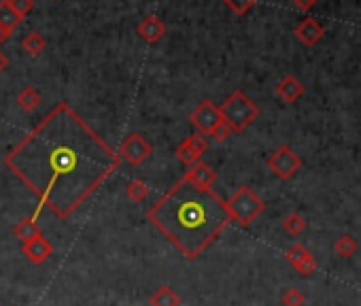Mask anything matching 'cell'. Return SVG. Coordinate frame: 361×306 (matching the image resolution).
Masks as SVG:
<instances>
[{"label": "cell", "instance_id": "cell-5", "mask_svg": "<svg viewBox=\"0 0 361 306\" xmlns=\"http://www.w3.org/2000/svg\"><path fill=\"white\" fill-rule=\"evenodd\" d=\"M268 169L272 171V175H276L283 181H289L291 177L297 175V171L302 169V157L287 145H281L270 157H268Z\"/></svg>", "mask_w": 361, "mask_h": 306}, {"label": "cell", "instance_id": "cell-12", "mask_svg": "<svg viewBox=\"0 0 361 306\" xmlns=\"http://www.w3.org/2000/svg\"><path fill=\"white\" fill-rule=\"evenodd\" d=\"M274 92H276V96H279L283 102L291 104V102H295V100H300L304 96V86H302V81L297 77L287 75V77H283L279 83H276Z\"/></svg>", "mask_w": 361, "mask_h": 306}, {"label": "cell", "instance_id": "cell-18", "mask_svg": "<svg viewBox=\"0 0 361 306\" xmlns=\"http://www.w3.org/2000/svg\"><path fill=\"white\" fill-rule=\"evenodd\" d=\"M334 251H336V256H340V258L349 260V258H353V256L359 251V242H357V238H355V236L344 234V236L336 238V242H334Z\"/></svg>", "mask_w": 361, "mask_h": 306}, {"label": "cell", "instance_id": "cell-8", "mask_svg": "<svg viewBox=\"0 0 361 306\" xmlns=\"http://www.w3.org/2000/svg\"><path fill=\"white\" fill-rule=\"evenodd\" d=\"M208 151V141H206V136H202L200 132L196 134H189L185 141L175 149V155L181 164L185 166H191V164H196L202 160V155Z\"/></svg>", "mask_w": 361, "mask_h": 306}, {"label": "cell", "instance_id": "cell-15", "mask_svg": "<svg viewBox=\"0 0 361 306\" xmlns=\"http://www.w3.org/2000/svg\"><path fill=\"white\" fill-rule=\"evenodd\" d=\"M13 236L23 245V242H28V240H32V238H37V236H41V228H39V224H37V219L35 217H23V219H19L17 224L13 226Z\"/></svg>", "mask_w": 361, "mask_h": 306}, {"label": "cell", "instance_id": "cell-11", "mask_svg": "<svg viewBox=\"0 0 361 306\" xmlns=\"http://www.w3.org/2000/svg\"><path fill=\"white\" fill-rule=\"evenodd\" d=\"M21 251H23V256H26L28 260H30L32 264L41 266V264H45V262L51 258V254H53V245H51V242L41 234V236H37V238H32V240L23 242Z\"/></svg>", "mask_w": 361, "mask_h": 306}, {"label": "cell", "instance_id": "cell-3", "mask_svg": "<svg viewBox=\"0 0 361 306\" xmlns=\"http://www.w3.org/2000/svg\"><path fill=\"white\" fill-rule=\"evenodd\" d=\"M221 119H224L232 132H244L260 117V106L248 98L244 92H234L228 96V100L219 106Z\"/></svg>", "mask_w": 361, "mask_h": 306}, {"label": "cell", "instance_id": "cell-23", "mask_svg": "<svg viewBox=\"0 0 361 306\" xmlns=\"http://www.w3.org/2000/svg\"><path fill=\"white\" fill-rule=\"evenodd\" d=\"M283 306H304L306 304V296H304L297 287H287L281 296Z\"/></svg>", "mask_w": 361, "mask_h": 306}, {"label": "cell", "instance_id": "cell-10", "mask_svg": "<svg viewBox=\"0 0 361 306\" xmlns=\"http://www.w3.org/2000/svg\"><path fill=\"white\" fill-rule=\"evenodd\" d=\"M183 181L191 187H196V189H211L213 183L217 181V173L211 169L208 164L196 162V164L187 166V173H185Z\"/></svg>", "mask_w": 361, "mask_h": 306}, {"label": "cell", "instance_id": "cell-7", "mask_svg": "<svg viewBox=\"0 0 361 306\" xmlns=\"http://www.w3.org/2000/svg\"><path fill=\"white\" fill-rule=\"evenodd\" d=\"M189 122L193 124L202 136H211V132L217 128V124H221V113L219 106L213 100H202L196 108L191 111Z\"/></svg>", "mask_w": 361, "mask_h": 306}, {"label": "cell", "instance_id": "cell-14", "mask_svg": "<svg viewBox=\"0 0 361 306\" xmlns=\"http://www.w3.org/2000/svg\"><path fill=\"white\" fill-rule=\"evenodd\" d=\"M138 35H141L147 43H157L166 35V23L157 15H147L141 23H138Z\"/></svg>", "mask_w": 361, "mask_h": 306}, {"label": "cell", "instance_id": "cell-9", "mask_svg": "<svg viewBox=\"0 0 361 306\" xmlns=\"http://www.w3.org/2000/svg\"><path fill=\"white\" fill-rule=\"evenodd\" d=\"M285 260L302 276H311L317 270V266H319L317 260H315V256L311 254V249L306 245H302V242H295V245H291L287 249V251H285Z\"/></svg>", "mask_w": 361, "mask_h": 306}, {"label": "cell", "instance_id": "cell-13", "mask_svg": "<svg viewBox=\"0 0 361 306\" xmlns=\"http://www.w3.org/2000/svg\"><path fill=\"white\" fill-rule=\"evenodd\" d=\"M323 35H325V28H323L317 19H313V17H306V19H304V21L295 28L297 41H302L304 45H309V47L317 45V43L323 39Z\"/></svg>", "mask_w": 361, "mask_h": 306}, {"label": "cell", "instance_id": "cell-17", "mask_svg": "<svg viewBox=\"0 0 361 306\" xmlns=\"http://www.w3.org/2000/svg\"><path fill=\"white\" fill-rule=\"evenodd\" d=\"M17 104L21 111H26V113H32V111H37V106L41 104V94L32 86H26L17 94Z\"/></svg>", "mask_w": 361, "mask_h": 306}, {"label": "cell", "instance_id": "cell-26", "mask_svg": "<svg viewBox=\"0 0 361 306\" xmlns=\"http://www.w3.org/2000/svg\"><path fill=\"white\" fill-rule=\"evenodd\" d=\"M211 136L215 138V141L217 143H226L228 141V138L232 136V128L224 122V119H221V124H217V128L211 132Z\"/></svg>", "mask_w": 361, "mask_h": 306}, {"label": "cell", "instance_id": "cell-2", "mask_svg": "<svg viewBox=\"0 0 361 306\" xmlns=\"http://www.w3.org/2000/svg\"><path fill=\"white\" fill-rule=\"evenodd\" d=\"M147 219L187 260L202 256L232 224L226 200L213 189H196L183 179L147 211Z\"/></svg>", "mask_w": 361, "mask_h": 306}, {"label": "cell", "instance_id": "cell-16", "mask_svg": "<svg viewBox=\"0 0 361 306\" xmlns=\"http://www.w3.org/2000/svg\"><path fill=\"white\" fill-rule=\"evenodd\" d=\"M151 306H181V296L168 287V285H162L159 289H155V294L151 296Z\"/></svg>", "mask_w": 361, "mask_h": 306}, {"label": "cell", "instance_id": "cell-19", "mask_svg": "<svg viewBox=\"0 0 361 306\" xmlns=\"http://www.w3.org/2000/svg\"><path fill=\"white\" fill-rule=\"evenodd\" d=\"M149 193H151V187L141 179H134L126 185V196L132 202H145L149 198Z\"/></svg>", "mask_w": 361, "mask_h": 306}, {"label": "cell", "instance_id": "cell-6", "mask_svg": "<svg viewBox=\"0 0 361 306\" xmlns=\"http://www.w3.org/2000/svg\"><path fill=\"white\" fill-rule=\"evenodd\" d=\"M119 157L121 160H126L128 164H132V166H141V164H145L149 157H151V153H153V147H151V143L147 141V138L143 136V134H130L126 141L121 143V147H119Z\"/></svg>", "mask_w": 361, "mask_h": 306}, {"label": "cell", "instance_id": "cell-22", "mask_svg": "<svg viewBox=\"0 0 361 306\" xmlns=\"http://www.w3.org/2000/svg\"><path fill=\"white\" fill-rule=\"evenodd\" d=\"M21 47L28 55H32V58H37V55H41L47 47V41L43 39V35L39 32H30V35H26L23 41H21Z\"/></svg>", "mask_w": 361, "mask_h": 306}, {"label": "cell", "instance_id": "cell-29", "mask_svg": "<svg viewBox=\"0 0 361 306\" xmlns=\"http://www.w3.org/2000/svg\"><path fill=\"white\" fill-rule=\"evenodd\" d=\"M7 66H9V58H7V55H5L3 51H0V73H3Z\"/></svg>", "mask_w": 361, "mask_h": 306}, {"label": "cell", "instance_id": "cell-20", "mask_svg": "<svg viewBox=\"0 0 361 306\" xmlns=\"http://www.w3.org/2000/svg\"><path fill=\"white\" fill-rule=\"evenodd\" d=\"M309 221L302 213H289L285 219H283V230L289 234V236H300L304 230H306Z\"/></svg>", "mask_w": 361, "mask_h": 306}, {"label": "cell", "instance_id": "cell-28", "mask_svg": "<svg viewBox=\"0 0 361 306\" xmlns=\"http://www.w3.org/2000/svg\"><path fill=\"white\" fill-rule=\"evenodd\" d=\"M11 39V30H7V28H0V43H7Z\"/></svg>", "mask_w": 361, "mask_h": 306}, {"label": "cell", "instance_id": "cell-4", "mask_svg": "<svg viewBox=\"0 0 361 306\" xmlns=\"http://www.w3.org/2000/svg\"><path fill=\"white\" fill-rule=\"evenodd\" d=\"M226 209H228L232 221H236V224L242 226V228H248L264 213L266 204L251 187L240 185L226 200Z\"/></svg>", "mask_w": 361, "mask_h": 306}, {"label": "cell", "instance_id": "cell-24", "mask_svg": "<svg viewBox=\"0 0 361 306\" xmlns=\"http://www.w3.org/2000/svg\"><path fill=\"white\" fill-rule=\"evenodd\" d=\"M226 5H228L236 15H244L246 11H251V9L257 5V0H226Z\"/></svg>", "mask_w": 361, "mask_h": 306}, {"label": "cell", "instance_id": "cell-27", "mask_svg": "<svg viewBox=\"0 0 361 306\" xmlns=\"http://www.w3.org/2000/svg\"><path fill=\"white\" fill-rule=\"evenodd\" d=\"M317 0H293V5L300 9V11H311L315 7Z\"/></svg>", "mask_w": 361, "mask_h": 306}, {"label": "cell", "instance_id": "cell-21", "mask_svg": "<svg viewBox=\"0 0 361 306\" xmlns=\"http://www.w3.org/2000/svg\"><path fill=\"white\" fill-rule=\"evenodd\" d=\"M21 23V17L11 9L9 0H0V28H7V30H15Z\"/></svg>", "mask_w": 361, "mask_h": 306}, {"label": "cell", "instance_id": "cell-1", "mask_svg": "<svg viewBox=\"0 0 361 306\" xmlns=\"http://www.w3.org/2000/svg\"><path fill=\"white\" fill-rule=\"evenodd\" d=\"M7 169L58 219H68L121 157L68 102L55 104L7 153Z\"/></svg>", "mask_w": 361, "mask_h": 306}, {"label": "cell", "instance_id": "cell-25", "mask_svg": "<svg viewBox=\"0 0 361 306\" xmlns=\"http://www.w3.org/2000/svg\"><path fill=\"white\" fill-rule=\"evenodd\" d=\"M9 5H11V9L23 19L28 13L32 11V7H35V0H9Z\"/></svg>", "mask_w": 361, "mask_h": 306}]
</instances>
